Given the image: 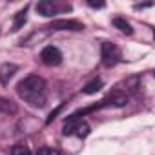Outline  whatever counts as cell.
I'll list each match as a JSON object with an SVG mask.
<instances>
[{
    "label": "cell",
    "mask_w": 155,
    "mask_h": 155,
    "mask_svg": "<svg viewBox=\"0 0 155 155\" xmlns=\"http://www.w3.org/2000/svg\"><path fill=\"white\" fill-rule=\"evenodd\" d=\"M18 71V68L15 66V64H9V62H6V64H2L0 66V82L2 84H8L11 79H13V75Z\"/></svg>",
    "instance_id": "6"
},
{
    "label": "cell",
    "mask_w": 155,
    "mask_h": 155,
    "mask_svg": "<svg viewBox=\"0 0 155 155\" xmlns=\"http://www.w3.org/2000/svg\"><path fill=\"white\" fill-rule=\"evenodd\" d=\"M40 60L46 64V66H58L62 62V53L58 48L55 46H46L42 51H40Z\"/></svg>",
    "instance_id": "4"
},
{
    "label": "cell",
    "mask_w": 155,
    "mask_h": 155,
    "mask_svg": "<svg viewBox=\"0 0 155 155\" xmlns=\"http://www.w3.org/2000/svg\"><path fill=\"white\" fill-rule=\"evenodd\" d=\"M51 31H82L84 24L79 20H55L49 26Z\"/></svg>",
    "instance_id": "5"
},
{
    "label": "cell",
    "mask_w": 155,
    "mask_h": 155,
    "mask_svg": "<svg viewBox=\"0 0 155 155\" xmlns=\"http://www.w3.org/2000/svg\"><path fill=\"white\" fill-rule=\"evenodd\" d=\"M60 110H62V106H58V108H57V110H55V111H51V113H49V117H48V120H46V122H48V124H49V122H51V120H53V119H55V117H57V115H58V111H60Z\"/></svg>",
    "instance_id": "14"
},
{
    "label": "cell",
    "mask_w": 155,
    "mask_h": 155,
    "mask_svg": "<svg viewBox=\"0 0 155 155\" xmlns=\"http://www.w3.org/2000/svg\"><path fill=\"white\" fill-rule=\"evenodd\" d=\"M17 93L35 108L46 106V82L38 75H29L17 84Z\"/></svg>",
    "instance_id": "1"
},
{
    "label": "cell",
    "mask_w": 155,
    "mask_h": 155,
    "mask_svg": "<svg viewBox=\"0 0 155 155\" xmlns=\"http://www.w3.org/2000/svg\"><path fill=\"white\" fill-rule=\"evenodd\" d=\"M38 155H60V153H58V150H53V148H40Z\"/></svg>",
    "instance_id": "13"
},
{
    "label": "cell",
    "mask_w": 155,
    "mask_h": 155,
    "mask_svg": "<svg viewBox=\"0 0 155 155\" xmlns=\"http://www.w3.org/2000/svg\"><path fill=\"white\" fill-rule=\"evenodd\" d=\"M26 15H28V6L24 9H20L17 15H15V22H13V31H18L24 24H26Z\"/></svg>",
    "instance_id": "11"
},
{
    "label": "cell",
    "mask_w": 155,
    "mask_h": 155,
    "mask_svg": "<svg viewBox=\"0 0 155 155\" xmlns=\"http://www.w3.org/2000/svg\"><path fill=\"white\" fill-rule=\"evenodd\" d=\"M91 8H104V2H93V0H90V2H88Z\"/></svg>",
    "instance_id": "15"
},
{
    "label": "cell",
    "mask_w": 155,
    "mask_h": 155,
    "mask_svg": "<svg viewBox=\"0 0 155 155\" xmlns=\"http://www.w3.org/2000/svg\"><path fill=\"white\" fill-rule=\"evenodd\" d=\"M64 135H77V137H88L90 135V124L86 120H66L64 124Z\"/></svg>",
    "instance_id": "3"
},
{
    "label": "cell",
    "mask_w": 155,
    "mask_h": 155,
    "mask_svg": "<svg viewBox=\"0 0 155 155\" xmlns=\"http://www.w3.org/2000/svg\"><path fill=\"white\" fill-rule=\"evenodd\" d=\"M101 58L106 68H113L122 60V53L113 42H102L101 44Z\"/></svg>",
    "instance_id": "2"
},
{
    "label": "cell",
    "mask_w": 155,
    "mask_h": 155,
    "mask_svg": "<svg viewBox=\"0 0 155 155\" xmlns=\"http://www.w3.org/2000/svg\"><path fill=\"white\" fill-rule=\"evenodd\" d=\"M11 155H33V153H31V150H29L28 146H24V144H17V146L11 148Z\"/></svg>",
    "instance_id": "12"
},
{
    "label": "cell",
    "mask_w": 155,
    "mask_h": 155,
    "mask_svg": "<svg viewBox=\"0 0 155 155\" xmlns=\"http://www.w3.org/2000/svg\"><path fill=\"white\" fill-rule=\"evenodd\" d=\"M17 111V106H15V102L13 101H9V99H4V97H0V113H15Z\"/></svg>",
    "instance_id": "10"
},
{
    "label": "cell",
    "mask_w": 155,
    "mask_h": 155,
    "mask_svg": "<svg viewBox=\"0 0 155 155\" xmlns=\"http://www.w3.org/2000/svg\"><path fill=\"white\" fill-rule=\"evenodd\" d=\"M101 88H102V81H101V79H93L91 82H88V84L82 88V93H86V95H93V93L101 91Z\"/></svg>",
    "instance_id": "9"
},
{
    "label": "cell",
    "mask_w": 155,
    "mask_h": 155,
    "mask_svg": "<svg viewBox=\"0 0 155 155\" xmlns=\"http://www.w3.org/2000/svg\"><path fill=\"white\" fill-rule=\"evenodd\" d=\"M37 11L44 17H53L57 13V6L53 2H48V0H42V2L37 4Z\"/></svg>",
    "instance_id": "7"
},
{
    "label": "cell",
    "mask_w": 155,
    "mask_h": 155,
    "mask_svg": "<svg viewBox=\"0 0 155 155\" xmlns=\"http://www.w3.org/2000/svg\"><path fill=\"white\" fill-rule=\"evenodd\" d=\"M113 26H115L117 29H120L122 33H126V35H131V33H133L131 24H130L126 18H122V17H115V18H113Z\"/></svg>",
    "instance_id": "8"
}]
</instances>
